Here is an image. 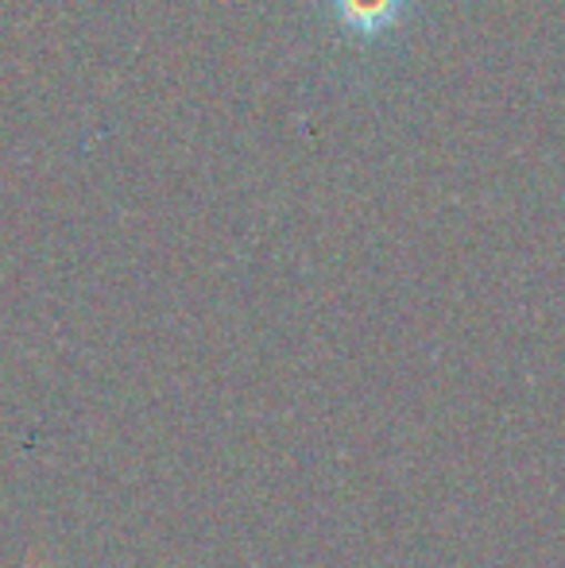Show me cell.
I'll use <instances>...</instances> for the list:
<instances>
[{
    "instance_id": "1",
    "label": "cell",
    "mask_w": 565,
    "mask_h": 568,
    "mask_svg": "<svg viewBox=\"0 0 565 568\" xmlns=\"http://www.w3.org/2000/svg\"><path fill=\"white\" fill-rule=\"evenodd\" d=\"M325 8H330L333 23H337L341 31L372 43V39L400 28L411 0H325Z\"/></svg>"
}]
</instances>
